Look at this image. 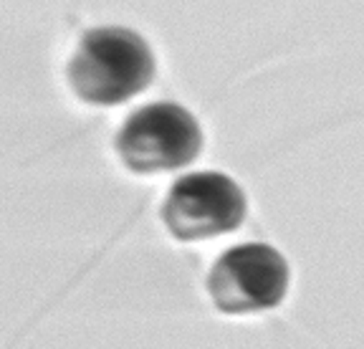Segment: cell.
<instances>
[{
    "label": "cell",
    "mask_w": 364,
    "mask_h": 349,
    "mask_svg": "<svg viewBox=\"0 0 364 349\" xmlns=\"http://www.w3.org/2000/svg\"><path fill=\"white\" fill-rule=\"evenodd\" d=\"M154 76V56L147 41L127 28H97L81 38L68 63V79L91 104H122L147 89Z\"/></svg>",
    "instance_id": "cell-1"
},
{
    "label": "cell",
    "mask_w": 364,
    "mask_h": 349,
    "mask_svg": "<svg viewBox=\"0 0 364 349\" xmlns=\"http://www.w3.org/2000/svg\"><path fill=\"white\" fill-rule=\"evenodd\" d=\"M203 147L200 124L175 102H154L136 109L117 134V152L134 172L180 170Z\"/></svg>",
    "instance_id": "cell-2"
},
{
    "label": "cell",
    "mask_w": 364,
    "mask_h": 349,
    "mask_svg": "<svg viewBox=\"0 0 364 349\" xmlns=\"http://www.w3.org/2000/svg\"><path fill=\"white\" fill-rule=\"evenodd\" d=\"M289 289V264L266 243H243L225 251L208 276V291L225 314H248L279 306Z\"/></svg>",
    "instance_id": "cell-3"
},
{
    "label": "cell",
    "mask_w": 364,
    "mask_h": 349,
    "mask_svg": "<svg viewBox=\"0 0 364 349\" xmlns=\"http://www.w3.org/2000/svg\"><path fill=\"white\" fill-rule=\"evenodd\" d=\"M245 195L223 172H193L172 185L162 220L177 241L230 233L245 220Z\"/></svg>",
    "instance_id": "cell-4"
}]
</instances>
